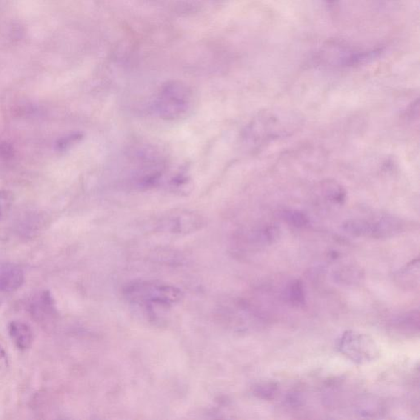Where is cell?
<instances>
[{"mask_svg":"<svg viewBox=\"0 0 420 420\" xmlns=\"http://www.w3.org/2000/svg\"><path fill=\"white\" fill-rule=\"evenodd\" d=\"M287 296L290 302L295 306H303L306 304V291L304 284L300 280H294L289 284Z\"/></svg>","mask_w":420,"mask_h":420,"instance_id":"obj_14","label":"cell"},{"mask_svg":"<svg viewBox=\"0 0 420 420\" xmlns=\"http://www.w3.org/2000/svg\"><path fill=\"white\" fill-rule=\"evenodd\" d=\"M286 401L288 404L292 406H299L302 405V397L300 394L297 392H292L288 394Z\"/></svg>","mask_w":420,"mask_h":420,"instance_id":"obj_19","label":"cell"},{"mask_svg":"<svg viewBox=\"0 0 420 420\" xmlns=\"http://www.w3.org/2000/svg\"><path fill=\"white\" fill-rule=\"evenodd\" d=\"M279 391V384L272 381L263 383L254 389V394L263 400H271L274 398Z\"/></svg>","mask_w":420,"mask_h":420,"instance_id":"obj_18","label":"cell"},{"mask_svg":"<svg viewBox=\"0 0 420 420\" xmlns=\"http://www.w3.org/2000/svg\"><path fill=\"white\" fill-rule=\"evenodd\" d=\"M301 124L298 116L279 110H266L259 114L246 126L242 133L243 141L253 145L288 136L296 131Z\"/></svg>","mask_w":420,"mask_h":420,"instance_id":"obj_1","label":"cell"},{"mask_svg":"<svg viewBox=\"0 0 420 420\" xmlns=\"http://www.w3.org/2000/svg\"><path fill=\"white\" fill-rule=\"evenodd\" d=\"M24 281V272L20 266L14 263L0 262V292H16L23 287Z\"/></svg>","mask_w":420,"mask_h":420,"instance_id":"obj_7","label":"cell"},{"mask_svg":"<svg viewBox=\"0 0 420 420\" xmlns=\"http://www.w3.org/2000/svg\"><path fill=\"white\" fill-rule=\"evenodd\" d=\"M321 193L326 201L333 203H343L346 200V192L343 187L335 181H323L321 183Z\"/></svg>","mask_w":420,"mask_h":420,"instance_id":"obj_12","label":"cell"},{"mask_svg":"<svg viewBox=\"0 0 420 420\" xmlns=\"http://www.w3.org/2000/svg\"><path fill=\"white\" fill-rule=\"evenodd\" d=\"M8 334L12 343L21 350H28L32 348L34 340L32 329L23 321H12L8 324Z\"/></svg>","mask_w":420,"mask_h":420,"instance_id":"obj_9","label":"cell"},{"mask_svg":"<svg viewBox=\"0 0 420 420\" xmlns=\"http://www.w3.org/2000/svg\"><path fill=\"white\" fill-rule=\"evenodd\" d=\"M192 90L183 82H166L154 101V111L164 121H179L187 117L193 108Z\"/></svg>","mask_w":420,"mask_h":420,"instance_id":"obj_2","label":"cell"},{"mask_svg":"<svg viewBox=\"0 0 420 420\" xmlns=\"http://www.w3.org/2000/svg\"><path fill=\"white\" fill-rule=\"evenodd\" d=\"M281 218L293 227L303 228L309 224V219L305 214L297 210H285L281 212Z\"/></svg>","mask_w":420,"mask_h":420,"instance_id":"obj_16","label":"cell"},{"mask_svg":"<svg viewBox=\"0 0 420 420\" xmlns=\"http://www.w3.org/2000/svg\"><path fill=\"white\" fill-rule=\"evenodd\" d=\"M326 1L328 3V4L332 6V4H335L339 2V0H326Z\"/></svg>","mask_w":420,"mask_h":420,"instance_id":"obj_21","label":"cell"},{"mask_svg":"<svg viewBox=\"0 0 420 420\" xmlns=\"http://www.w3.org/2000/svg\"><path fill=\"white\" fill-rule=\"evenodd\" d=\"M15 201V194L10 190H0V221L10 213Z\"/></svg>","mask_w":420,"mask_h":420,"instance_id":"obj_17","label":"cell"},{"mask_svg":"<svg viewBox=\"0 0 420 420\" xmlns=\"http://www.w3.org/2000/svg\"><path fill=\"white\" fill-rule=\"evenodd\" d=\"M383 52L382 48L370 51L354 52V53L344 56L341 59V64L346 67L359 66L366 64L379 58Z\"/></svg>","mask_w":420,"mask_h":420,"instance_id":"obj_10","label":"cell"},{"mask_svg":"<svg viewBox=\"0 0 420 420\" xmlns=\"http://www.w3.org/2000/svg\"><path fill=\"white\" fill-rule=\"evenodd\" d=\"M397 326L406 332H415L419 330V310L409 312L397 319Z\"/></svg>","mask_w":420,"mask_h":420,"instance_id":"obj_15","label":"cell"},{"mask_svg":"<svg viewBox=\"0 0 420 420\" xmlns=\"http://www.w3.org/2000/svg\"><path fill=\"white\" fill-rule=\"evenodd\" d=\"M406 228L404 220L390 214L375 216L370 219H349L343 224V230L350 235L375 239H386L399 235L406 231Z\"/></svg>","mask_w":420,"mask_h":420,"instance_id":"obj_3","label":"cell"},{"mask_svg":"<svg viewBox=\"0 0 420 420\" xmlns=\"http://www.w3.org/2000/svg\"><path fill=\"white\" fill-rule=\"evenodd\" d=\"M8 366V359L6 350L0 346V372L4 370Z\"/></svg>","mask_w":420,"mask_h":420,"instance_id":"obj_20","label":"cell"},{"mask_svg":"<svg viewBox=\"0 0 420 420\" xmlns=\"http://www.w3.org/2000/svg\"><path fill=\"white\" fill-rule=\"evenodd\" d=\"M168 188L173 193L188 194L192 188V181L186 168H183L173 175L168 181Z\"/></svg>","mask_w":420,"mask_h":420,"instance_id":"obj_11","label":"cell"},{"mask_svg":"<svg viewBox=\"0 0 420 420\" xmlns=\"http://www.w3.org/2000/svg\"><path fill=\"white\" fill-rule=\"evenodd\" d=\"M126 296L130 301L146 307L157 306H172L181 301L180 290L171 286L157 283H135L126 289Z\"/></svg>","mask_w":420,"mask_h":420,"instance_id":"obj_5","label":"cell"},{"mask_svg":"<svg viewBox=\"0 0 420 420\" xmlns=\"http://www.w3.org/2000/svg\"><path fill=\"white\" fill-rule=\"evenodd\" d=\"M84 137V133L81 132L67 134V135L59 138L55 143L54 149L58 153L67 152L83 141Z\"/></svg>","mask_w":420,"mask_h":420,"instance_id":"obj_13","label":"cell"},{"mask_svg":"<svg viewBox=\"0 0 420 420\" xmlns=\"http://www.w3.org/2000/svg\"><path fill=\"white\" fill-rule=\"evenodd\" d=\"M205 222L203 216L196 211L177 210L159 216L156 226L161 231L188 233L199 230Z\"/></svg>","mask_w":420,"mask_h":420,"instance_id":"obj_6","label":"cell"},{"mask_svg":"<svg viewBox=\"0 0 420 420\" xmlns=\"http://www.w3.org/2000/svg\"><path fill=\"white\" fill-rule=\"evenodd\" d=\"M29 310L37 321H47L56 314L54 297L48 291L39 292L37 295L32 297L31 303H30Z\"/></svg>","mask_w":420,"mask_h":420,"instance_id":"obj_8","label":"cell"},{"mask_svg":"<svg viewBox=\"0 0 420 420\" xmlns=\"http://www.w3.org/2000/svg\"><path fill=\"white\" fill-rule=\"evenodd\" d=\"M337 348L343 356L358 365L374 362L381 356L379 346L373 337L356 330L346 331Z\"/></svg>","mask_w":420,"mask_h":420,"instance_id":"obj_4","label":"cell"}]
</instances>
